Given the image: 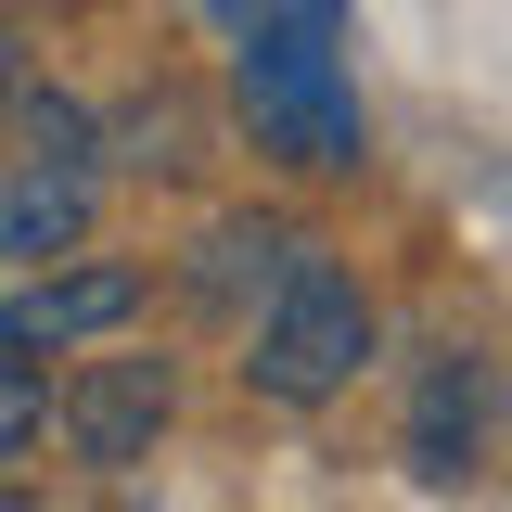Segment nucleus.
Instances as JSON below:
<instances>
[{"label": "nucleus", "mask_w": 512, "mask_h": 512, "mask_svg": "<svg viewBox=\"0 0 512 512\" xmlns=\"http://www.w3.org/2000/svg\"><path fill=\"white\" fill-rule=\"evenodd\" d=\"M167 410H180V384H167V359H90V372L52 397V436L90 461V474H128V461H154V436H167Z\"/></svg>", "instance_id": "7ed1b4c3"}, {"label": "nucleus", "mask_w": 512, "mask_h": 512, "mask_svg": "<svg viewBox=\"0 0 512 512\" xmlns=\"http://www.w3.org/2000/svg\"><path fill=\"white\" fill-rule=\"evenodd\" d=\"M128 320H141V269H39L0 308V359H64V346L128 333Z\"/></svg>", "instance_id": "20e7f679"}, {"label": "nucleus", "mask_w": 512, "mask_h": 512, "mask_svg": "<svg viewBox=\"0 0 512 512\" xmlns=\"http://www.w3.org/2000/svg\"><path fill=\"white\" fill-rule=\"evenodd\" d=\"M282 256H295L282 218H218V231H205V269H192V295H205V308H244V282L269 295V282H282Z\"/></svg>", "instance_id": "0eeeda50"}, {"label": "nucleus", "mask_w": 512, "mask_h": 512, "mask_svg": "<svg viewBox=\"0 0 512 512\" xmlns=\"http://www.w3.org/2000/svg\"><path fill=\"white\" fill-rule=\"evenodd\" d=\"M244 116H256V141H269L282 167H359V90L333 77L320 13L256 26V52H244Z\"/></svg>", "instance_id": "f03ea898"}, {"label": "nucleus", "mask_w": 512, "mask_h": 512, "mask_svg": "<svg viewBox=\"0 0 512 512\" xmlns=\"http://www.w3.org/2000/svg\"><path fill=\"white\" fill-rule=\"evenodd\" d=\"M39 423H52V384H39V359H0V461H26V448H39Z\"/></svg>", "instance_id": "6e6552de"}, {"label": "nucleus", "mask_w": 512, "mask_h": 512, "mask_svg": "<svg viewBox=\"0 0 512 512\" xmlns=\"http://www.w3.org/2000/svg\"><path fill=\"white\" fill-rule=\"evenodd\" d=\"M474 448H487V359H436L423 397H410V474H474Z\"/></svg>", "instance_id": "423d86ee"}, {"label": "nucleus", "mask_w": 512, "mask_h": 512, "mask_svg": "<svg viewBox=\"0 0 512 512\" xmlns=\"http://www.w3.org/2000/svg\"><path fill=\"white\" fill-rule=\"evenodd\" d=\"M90 192H103L90 154H26V167L0 180V256H26V269L77 256L90 244Z\"/></svg>", "instance_id": "39448f33"}, {"label": "nucleus", "mask_w": 512, "mask_h": 512, "mask_svg": "<svg viewBox=\"0 0 512 512\" xmlns=\"http://www.w3.org/2000/svg\"><path fill=\"white\" fill-rule=\"evenodd\" d=\"M359 359H372V295L320 244H295L282 282H269V308H256V333H244V384L282 397V410H320V397L359 384Z\"/></svg>", "instance_id": "f257e3e1"}, {"label": "nucleus", "mask_w": 512, "mask_h": 512, "mask_svg": "<svg viewBox=\"0 0 512 512\" xmlns=\"http://www.w3.org/2000/svg\"><path fill=\"white\" fill-rule=\"evenodd\" d=\"M26 90H39V77H26V39H13V13H0V128L26 116Z\"/></svg>", "instance_id": "1a4fd4ad"}]
</instances>
